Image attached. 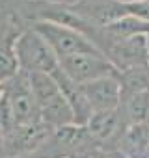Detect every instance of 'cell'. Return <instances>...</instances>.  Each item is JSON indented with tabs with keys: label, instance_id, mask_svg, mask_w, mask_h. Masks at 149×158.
<instances>
[{
	"label": "cell",
	"instance_id": "1",
	"mask_svg": "<svg viewBox=\"0 0 149 158\" xmlns=\"http://www.w3.org/2000/svg\"><path fill=\"white\" fill-rule=\"evenodd\" d=\"M30 86L34 91V97L37 101L41 119L43 123L50 127H65L74 125V114L62 93L58 82L47 73H30Z\"/></svg>",
	"mask_w": 149,
	"mask_h": 158
},
{
	"label": "cell",
	"instance_id": "2",
	"mask_svg": "<svg viewBox=\"0 0 149 158\" xmlns=\"http://www.w3.org/2000/svg\"><path fill=\"white\" fill-rule=\"evenodd\" d=\"M34 30L50 45V48L56 52L58 60L73 56V54H103L86 35L80 32L62 26L52 21H39Z\"/></svg>",
	"mask_w": 149,
	"mask_h": 158
},
{
	"label": "cell",
	"instance_id": "3",
	"mask_svg": "<svg viewBox=\"0 0 149 158\" xmlns=\"http://www.w3.org/2000/svg\"><path fill=\"white\" fill-rule=\"evenodd\" d=\"M60 69L79 86L106 76H119V71L104 54H73L60 60Z\"/></svg>",
	"mask_w": 149,
	"mask_h": 158
},
{
	"label": "cell",
	"instance_id": "4",
	"mask_svg": "<svg viewBox=\"0 0 149 158\" xmlns=\"http://www.w3.org/2000/svg\"><path fill=\"white\" fill-rule=\"evenodd\" d=\"M19 63L28 73H47L50 74L60 67V60L50 45L34 30L26 32L17 39L15 45Z\"/></svg>",
	"mask_w": 149,
	"mask_h": 158
},
{
	"label": "cell",
	"instance_id": "5",
	"mask_svg": "<svg viewBox=\"0 0 149 158\" xmlns=\"http://www.w3.org/2000/svg\"><path fill=\"white\" fill-rule=\"evenodd\" d=\"M4 93L10 101L15 127H32V125L43 123L37 101H36L32 86H30V73L28 71L23 69V73H19L13 78L10 88Z\"/></svg>",
	"mask_w": 149,
	"mask_h": 158
},
{
	"label": "cell",
	"instance_id": "6",
	"mask_svg": "<svg viewBox=\"0 0 149 158\" xmlns=\"http://www.w3.org/2000/svg\"><path fill=\"white\" fill-rule=\"evenodd\" d=\"M149 35H136L129 39H121L114 43L106 58L116 65L119 73L136 69V67H147L149 65Z\"/></svg>",
	"mask_w": 149,
	"mask_h": 158
},
{
	"label": "cell",
	"instance_id": "7",
	"mask_svg": "<svg viewBox=\"0 0 149 158\" xmlns=\"http://www.w3.org/2000/svg\"><path fill=\"white\" fill-rule=\"evenodd\" d=\"M92 112H110V110H119L121 104V80L119 76H106L99 80L88 82L80 86Z\"/></svg>",
	"mask_w": 149,
	"mask_h": 158
},
{
	"label": "cell",
	"instance_id": "8",
	"mask_svg": "<svg viewBox=\"0 0 149 158\" xmlns=\"http://www.w3.org/2000/svg\"><path fill=\"white\" fill-rule=\"evenodd\" d=\"M86 128L90 132V136L97 141V143H106L112 139H117L123 136V132L127 130L119 110H110V112H93L92 117L86 123Z\"/></svg>",
	"mask_w": 149,
	"mask_h": 158
},
{
	"label": "cell",
	"instance_id": "9",
	"mask_svg": "<svg viewBox=\"0 0 149 158\" xmlns=\"http://www.w3.org/2000/svg\"><path fill=\"white\" fill-rule=\"evenodd\" d=\"M119 114L125 127L142 125L149 121V91H136V93H123Z\"/></svg>",
	"mask_w": 149,
	"mask_h": 158
},
{
	"label": "cell",
	"instance_id": "10",
	"mask_svg": "<svg viewBox=\"0 0 149 158\" xmlns=\"http://www.w3.org/2000/svg\"><path fill=\"white\" fill-rule=\"evenodd\" d=\"M104 32L108 34V37L114 43H117L121 39L136 37V35H149V21H143L136 15H125V17L106 24Z\"/></svg>",
	"mask_w": 149,
	"mask_h": 158
},
{
	"label": "cell",
	"instance_id": "11",
	"mask_svg": "<svg viewBox=\"0 0 149 158\" xmlns=\"http://www.w3.org/2000/svg\"><path fill=\"white\" fill-rule=\"evenodd\" d=\"M17 35H10L0 41V84L10 82L19 74V58H17Z\"/></svg>",
	"mask_w": 149,
	"mask_h": 158
},
{
	"label": "cell",
	"instance_id": "12",
	"mask_svg": "<svg viewBox=\"0 0 149 158\" xmlns=\"http://www.w3.org/2000/svg\"><path fill=\"white\" fill-rule=\"evenodd\" d=\"M119 2H125V4H134V2H149V0H119Z\"/></svg>",
	"mask_w": 149,
	"mask_h": 158
},
{
	"label": "cell",
	"instance_id": "13",
	"mask_svg": "<svg viewBox=\"0 0 149 158\" xmlns=\"http://www.w3.org/2000/svg\"><path fill=\"white\" fill-rule=\"evenodd\" d=\"M2 132H4V128L0 127V147H2Z\"/></svg>",
	"mask_w": 149,
	"mask_h": 158
},
{
	"label": "cell",
	"instance_id": "14",
	"mask_svg": "<svg viewBox=\"0 0 149 158\" xmlns=\"http://www.w3.org/2000/svg\"><path fill=\"white\" fill-rule=\"evenodd\" d=\"M2 97H4V91H2V86H0V101H2Z\"/></svg>",
	"mask_w": 149,
	"mask_h": 158
},
{
	"label": "cell",
	"instance_id": "15",
	"mask_svg": "<svg viewBox=\"0 0 149 158\" xmlns=\"http://www.w3.org/2000/svg\"><path fill=\"white\" fill-rule=\"evenodd\" d=\"M147 41H149V37H147Z\"/></svg>",
	"mask_w": 149,
	"mask_h": 158
}]
</instances>
